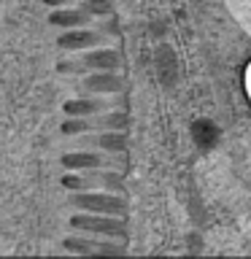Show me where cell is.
<instances>
[{
    "label": "cell",
    "instance_id": "obj_1",
    "mask_svg": "<svg viewBox=\"0 0 251 259\" xmlns=\"http://www.w3.org/2000/svg\"><path fill=\"white\" fill-rule=\"evenodd\" d=\"M70 202L76 208H84L89 213H124V202L119 197H111V194H73Z\"/></svg>",
    "mask_w": 251,
    "mask_h": 259
},
{
    "label": "cell",
    "instance_id": "obj_2",
    "mask_svg": "<svg viewBox=\"0 0 251 259\" xmlns=\"http://www.w3.org/2000/svg\"><path fill=\"white\" fill-rule=\"evenodd\" d=\"M65 189L73 192H87V189H121L119 178L111 173H87V176H65L62 178Z\"/></svg>",
    "mask_w": 251,
    "mask_h": 259
},
{
    "label": "cell",
    "instance_id": "obj_3",
    "mask_svg": "<svg viewBox=\"0 0 251 259\" xmlns=\"http://www.w3.org/2000/svg\"><path fill=\"white\" fill-rule=\"evenodd\" d=\"M70 227L73 230H87V232H97V235H124V224L108 216H87V213H76L70 216Z\"/></svg>",
    "mask_w": 251,
    "mask_h": 259
},
{
    "label": "cell",
    "instance_id": "obj_4",
    "mask_svg": "<svg viewBox=\"0 0 251 259\" xmlns=\"http://www.w3.org/2000/svg\"><path fill=\"white\" fill-rule=\"evenodd\" d=\"M97 44H103V38L97 35V32H92V30H76V27H70L68 32H62V35L57 38V46L68 49V52L89 49V46H97Z\"/></svg>",
    "mask_w": 251,
    "mask_h": 259
},
{
    "label": "cell",
    "instance_id": "obj_5",
    "mask_svg": "<svg viewBox=\"0 0 251 259\" xmlns=\"http://www.w3.org/2000/svg\"><path fill=\"white\" fill-rule=\"evenodd\" d=\"M62 165L68 170H97V167L108 165V159L95 151H73V154H65L62 157Z\"/></svg>",
    "mask_w": 251,
    "mask_h": 259
},
{
    "label": "cell",
    "instance_id": "obj_6",
    "mask_svg": "<svg viewBox=\"0 0 251 259\" xmlns=\"http://www.w3.org/2000/svg\"><path fill=\"white\" fill-rule=\"evenodd\" d=\"M78 89H84V92H119L121 81L116 76H111V70L89 73V76L78 84Z\"/></svg>",
    "mask_w": 251,
    "mask_h": 259
},
{
    "label": "cell",
    "instance_id": "obj_7",
    "mask_svg": "<svg viewBox=\"0 0 251 259\" xmlns=\"http://www.w3.org/2000/svg\"><path fill=\"white\" fill-rule=\"evenodd\" d=\"M78 149H108V151H121L124 149V138L119 133H105V135H81L76 141Z\"/></svg>",
    "mask_w": 251,
    "mask_h": 259
},
{
    "label": "cell",
    "instance_id": "obj_8",
    "mask_svg": "<svg viewBox=\"0 0 251 259\" xmlns=\"http://www.w3.org/2000/svg\"><path fill=\"white\" fill-rule=\"evenodd\" d=\"M87 73L92 70H113L119 65V54L111 52V49H97V52H87L84 60H81Z\"/></svg>",
    "mask_w": 251,
    "mask_h": 259
},
{
    "label": "cell",
    "instance_id": "obj_9",
    "mask_svg": "<svg viewBox=\"0 0 251 259\" xmlns=\"http://www.w3.org/2000/svg\"><path fill=\"white\" fill-rule=\"evenodd\" d=\"M105 108H111V103L105 100H92V97H78V100H68L62 105V111L68 116H95Z\"/></svg>",
    "mask_w": 251,
    "mask_h": 259
},
{
    "label": "cell",
    "instance_id": "obj_10",
    "mask_svg": "<svg viewBox=\"0 0 251 259\" xmlns=\"http://www.w3.org/2000/svg\"><path fill=\"white\" fill-rule=\"evenodd\" d=\"M62 246L73 251V254H92V251H100V254H119L121 248L111 246V243H97V240H89V238H65Z\"/></svg>",
    "mask_w": 251,
    "mask_h": 259
},
{
    "label": "cell",
    "instance_id": "obj_11",
    "mask_svg": "<svg viewBox=\"0 0 251 259\" xmlns=\"http://www.w3.org/2000/svg\"><path fill=\"white\" fill-rule=\"evenodd\" d=\"M49 22L54 24V27H81V24L89 22V14L87 11H73V8H62V11H54L52 16H49Z\"/></svg>",
    "mask_w": 251,
    "mask_h": 259
},
{
    "label": "cell",
    "instance_id": "obj_12",
    "mask_svg": "<svg viewBox=\"0 0 251 259\" xmlns=\"http://www.w3.org/2000/svg\"><path fill=\"white\" fill-rule=\"evenodd\" d=\"M230 14L238 19V24L251 35V0H224Z\"/></svg>",
    "mask_w": 251,
    "mask_h": 259
},
{
    "label": "cell",
    "instance_id": "obj_13",
    "mask_svg": "<svg viewBox=\"0 0 251 259\" xmlns=\"http://www.w3.org/2000/svg\"><path fill=\"white\" fill-rule=\"evenodd\" d=\"M60 130H62V135H81V133H89L92 124H89V116H68Z\"/></svg>",
    "mask_w": 251,
    "mask_h": 259
},
{
    "label": "cell",
    "instance_id": "obj_14",
    "mask_svg": "<svg viewBox=\"0 0 251 259\" xmlns=\"http://www.w3.org/2000/svg\"><path fill=\"white\" fill-rule=\"evenodd\" d=\"M124 116L121 113H108V116H97V119H89L92 130H113V127H124Z\"/></svg>",
    "mask_w": 251,
    "mask_h": 259
},
{
    "label": "cell",
    "instance_id": "obj_15",
    "mask_svg": "<svg viewBox=\"0 0 251 259\" xmlns=\"http://www.w3.org/2000/svg\"><path fill=\"white\" fill-rule=\"evenodd\" d=\"M81 11H87L89 16L97 14H108L111 11V0H81Z\"/></svg>",
    "mask_w": 251,
    "mask_h": 259
},
{
    "label": "cell",
    "instance_id": "obj_16",
    "mask_svg": "<svg viewBox=\"0 0 251 259\" xmlns=\"http://www.w3.org/2000/svg\"><path fill=\"white\" fill-rule=\"evenodd\" d=\"M57 70H60V73H68V76H78V73H87L81 62H70V60H60V62H57Z\"/></svg>",
    "mask_w": 251,
    "mask_h": 259
},
{
    "label": "cell",
    "instance_id": "obj_17",
    "mask_svg": "<svg viewBox=\"0 0 251 259\" xmlns=\"http://www.w3.org/2000/svg\"><path fill=\"white\" fill-rule=\"evenodd\" d=\"M46 6H68V3H73V0H44Z\"/></svg>",
    "mask_w": 251,
    "mask_h": 259
},
{
    "label": "cell",
    "instance_id": "obj_18",
    "mask_svg": "<svg viewBox=\"0 0 251 259\" xmlns=\"http://www.w3.org/2000/svg\"><path fill=\"white\" fill-rule=\"evenodd\" d=\"M246 89H248V97H251V65L246 68Z\"/></svg>",
    "mask_w": 251,
    "mask_h": 259
}]
</instances>
